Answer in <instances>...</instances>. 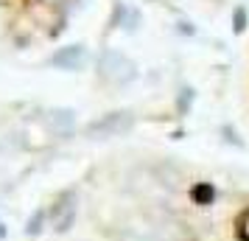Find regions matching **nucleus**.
<instances>
[{
    "label": "nucleus",
    "instance_id": "11",
    "mask_svg": "<svg viewBox=\"0 0 249 241\" xmlns=\"http://www.w3.org/2000/svg\"><path fill=\"white\" fill-rule=\"evenodd\" d=\"M0 3H3V0H0Z\"/></svg>",
    "mask_w": 249,
    "mask_h": 241
},
{
    "label": "nucleus",
    "instance_id": "8",
    "mask_svg": "<svg viewBox=\"0 0 249 241\" xmlns=\"http://www.w3.org/2000/svg\"><path fill=\"white\" fill-rule=\"evenodd\" d=\"M241 239L249 241V213H247L244 219H241Z\"/></svg>",
    "mask_w": 249,
    "mask_h": 241
},
{
    "label": "nucleus",
    "instance_id": "4",
    "mask_svg": "<svg viewBox=\"0 0 249 241\" xmlns=\"http://www.w3.org/2000/svg\"><path fill=\"white\" fill-rule=\"evenodd\" d=\"M45 121H48V129L53 135H59V138H68L73 132V124H76V118H73L70 110H51Z\"/></svg>",
    "mask_w": 249,
    "mask_h": 241
},
{
    "label": "nucleus",
    "instance_id": "2",
    "mask_svg": "<svg viewBox=\"0 0 249 241\" xmlns=\"http://www.w3.org/2000/svg\"><path fill=\"white\" fill-rule=\"evenodd\" d=\"M98 70H101L104 79L112 81V84H126V81L135 79V65L121 54H104Z\"/></svg>",
    "mask_w": 249,
    "mask_h": 241
},
{
    "label": "nucleus",
    "instance_id": "3",
    "mask_svg": "<svg viewBox=\"0 0 249 241\" xmlns=\"http://www.w3.org/2000/svg\"><path fill=\"white\" fill-rule=\"evenodd\" d=\"M28 17L34 20V25L45 34H56L59 31V23H62V14L59 9H51L45 3H31L28 6Z\"/></svg>",
    "mask_w": 249,
    "mask_h": 241
},
{
    "label": "nucleus",
    "instance_id": "9",
    "mask_svg": "<svg viewBox=\"0 0 249 241\" xmlns=\"http://www.w3.org/2000/svg\"><path fill=\"white\" fill-rule=\"evenodd\" d=\"M65 3H70V0H45V6H51V9H59V6H65Z\"/></svg>",
    "mask_w": 249,
    "mask_h": 241
},
{
    "label": "nucleus",
    "instance_id": "7",
    "mask_svg": "<svg viewBox=\"0 0 249 241\" xmlns=\"http://www.w3.org/2000/svg\"><path fill=\"white\" fill-rule=\"evenodd\" d=\"M193 196H196V202H210L213 199V188L210 185H199V188H193Z\"/></svg>",
    "mask_w": 249,
    "mask_h": 241
},
{
    "label": "nucleus",
    "instance_id": "1",
    "mask_svg": "<svg viewBox=\"0 0 249 241\" xmlns=\"http://www.w3.org/2000/svg\"><path fill=\"white\" fill-rule=\"evenodd\" d=\"M132 129V115L129 112H109L104 115L101 121H95L87 127V138L92 140H104V138H115V135H124Z\"/></svg>",
    "mask_w": 249,
    "mask_h": 241
},
{
    "label": "nucleus",
    "instance_id": "5",
    "mask_svg": "<svg viewBox=\"0 0 249 241\" xmlns=\"http://www.w3.org/2000/svg\"><path fill=\"white\" fill-rule=\"evenodd\" d=\"M81 62H84V48L81 45H70L59 54H53V59H51V65L62 70H79Z\"/></svg>",
    "mask_w": 249,
    "mask_h": 241
},
{
    "label": "nucleus",
    "instance_id": "10",
    "mask_svg": "<svg viewBox=\"0 0 249 241\" xmlns=\"http://www.w3.org/2000/svg\"><path fill=\"white\" fill-rule=\"evenodd\" d=\"M0 239H6V227H3V222H0Z\"/></svg>",
    "mask_w": 249,
    "mask_h": 241
},
{
    "label": "nucleus",
    "instance_id": "6",
    "mask_svg": "<svg viewBox=\"0 0 249 241\" xmlns=\"http://www.w3.org/2000/svg\"><path fill=\"white\" fill-rule=\"evenodd\" d=\"M45 219H48V210H45V207H39L34 216L28 219V227H25V233H28V236H39V233H42V227H45Z\"/></svg>",
    "mask_w": 249,
    "mask_h": 241
}]
</instances>
